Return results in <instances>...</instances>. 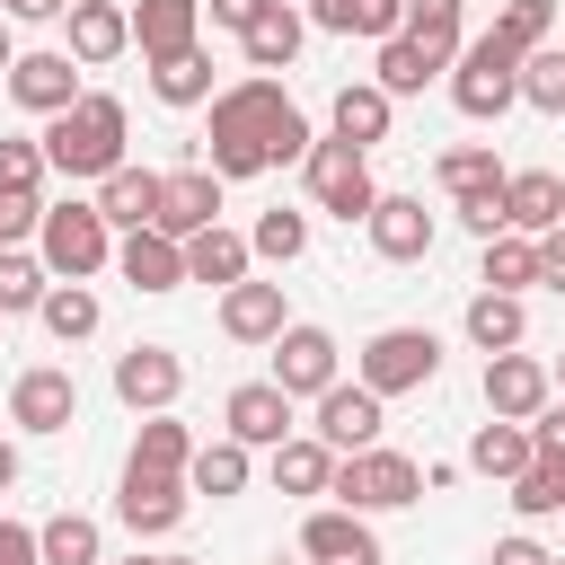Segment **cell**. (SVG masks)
<instances>
[{
  "label": "cell",
  "mask_w": 565,
  "mask_h": 565,
  "mask_svg": "<svg viewBox=\"0 0 565 565\" xmlns=\"http://www.w3.org/2000/svg\"><path fill=\"white\" fill-rule=\"evenodd\" d=\"M309 115L282 97V79H238V88H221L212 97V124H203V168L230 185V177H265V168H291V159H309Z\"/></svg>",
  "instance_id": "6da1fadb"
},
{
  "label": "cell",
  "mask_w": 565,
  "mask_h": 565,
  "mask_svg": "<svg viewBox=\"0 0 565 565\" xmlns=\"http://www.w3.org/2000/svg\"><path fill=\"white\" fill-rule=\"evenodd\" d=\"M124 132H132V115H124V97H106V88H79V106H62L53 124H44V168L53 177H115L124 168Z\"/></svg>",
  "instance_id": "7a4b0ae2"
},
{
  "label": "cell",
  "mask_w": 565,
  "mask_h": 565,
  "mask_svg": "<svg viewBox=\"0 0 565 565\" xmlns=\"http://www.w3.org/2000/svg\"><path fill=\"white\" fill-rule=\"evenodd\" d=\"M35 265H44L53 282L106 274V265H115V230L97 221V203H44V221H35Z\"/></svg>",
  "instance_id": "3957f363"
},
{
  "label": "cell",
  "mask_w": 565,
  "mask_h": 565,
  "mask_svg": "<svg viewBox=\"0 0 565 565\" xmlns=\"http://www.w3.org/2000/svg\"><path fill=\"white\" fill-rule=\"evenodd\" d=\"M353 380H362L371 397H415V388L441 380V335H433V327H380V335L353 353Z\"/></svg>",
  "instance_id": "277c9868"
},
{
  "label": "cell",
  "mask_w": 565,
  "mask_h": 565,
  "mask_svg": "<svg viewBox=\"0 0 565 565\" xmlns=\"http://www.w3.org/2000/svg\"><path fill=\"white\" fill-rule=\"evenodd\" d=\"M327 494H335L344 512H362V521H371V512H397V503H415V494H424V468H415L406 450H380V441H371V450L335 459Z\"/></svg>",
  "instance_id": "5b68a950"
},
{
  "label": "cell",
  "mask_w": 565,
  "mask_h": 565,
  "mask_svg": "<svg viewBox=\"0 0 565 565\" xmlns=\"http://www.w3.org/2000/svg\"><path fill=\"white\" fill-rule=\"evenodd\" d=\"M450 106H459L468 124H494L503 106H521V53H503L494 35L459 44V62H450Z\"/></svg>",
  "instance_id": "8992f818"
},
{
  "label": "cell",
  "mask_w": 565,
  "mask_h": 565,
  "mask_svg": "<svg viewBox=\"0 0 565 565\" xmlns=\"http://www.w3.org/2000/svg\"><path fill=\"white\" fill-rule=\"evenodd\" d=\"M300 177H309V203L335 212V221H371V203H380V185H371V150H353V141H335V132L309 141Z\"/></svg>",
  "instance_id": "52a82bcc"
},
{
  "label": "cell",
  "mask_w": 565,
  "mask_h": 565,
  "mask_svg": "<svg viewBox=\"0 0 565 565\" xmlns=\"http://www.w3.org/2000/svg\"><path fill=\"white\" fill-rule=\"evenodd\" d=\"M433 177H441V194L459 203V221H468L477 238H494V230H503V177H512V168H503L494 150H477V141H468V150H441V159H433Z\"/></svg>",
  "instance_id": "ba28073f"
},
{
  "label": "cell",
  "mask_w": 565,
  "mask_h": 565,
  "mask_svg": "<svg viewBox=\"0 0 565 565\" xmlns=\"http://www.w3.org/2000/svg\"><path fill=\"white\" fill-rule=\"evenodd\" d=\"M335 362H344V344H335L327 327H300V318H291V327L274 335V388H282L291 406H300V397H327V388L344 380Z\"/></svg>",
  "instance_id": "9c48e42d"
},
{
  "label": "cell",
  "mask_w": 565,
  "mask_h": 565,
  "mask_svg": "<svg viewBox=\"0 0 565 565\" xmlns=\"http://www.w3.org/2000/svg\"><path fill=\"white\" fill-rule=\"evenodd\" d=\"M185 477H159V468H132L124 459V486H115V521L132 530V539H168L177 521H185Z\"/></svg>",
  "instance_id": "30bf717a"
},
{
  "label": "cell",
  "mask_w": 565,
  "mask_h": 565,
  "mask_svg": "<svg viewBox=\"0 0 565 565\" xmlns=\"http://www.w3.org/2000/svg\"><path fill=\"white\" fill-rule=\"evenodd\" d=\"M9 424H18V433H71V424H79V380H71L62 362L18 371V388H9Z\"/></svg>",
  "instance_id": "8fae6325"
},
{
  "label": "cell",
  "mask_w": 565,
  "mask_h": 565,
  "mask_svg": "<svg viewBox=\"0 0 565 565\" xmlns=\"http://www.w3.org/2000/svg\"><path fill=\"white\" fill-rule=\"evenodd\" d=\"M547 397H556V380L539 353H486V415L494 424H530Z\"/></svg>",
  "instance_id": "7c38bea8"
},
{
  "label": "cell",
  "mask_w": 565,
  "mask_h": 565,
  "mask_svg": "<svg viewBox=\"0 0 565 565\" xmlns=\"http://www.w3.org/2000/svg\"><path fill=\"white\" fill-rule=\"evenodd\" d=\"M221 433H230L238 450H282V441H291V397H282L274 380H238L230 406H221Z\"/></svg>",
  "instance_id": "4fadbf2b"
},
{
  "label": "cell",
  "mask_w": 565,
  "mask_h": 565,
  "mask_svg": "<svg viewBox=\"0 0 565 565\" xmlns=\"http://www.w3.org/2000/svg\"><path fill=\"white\" fill-rule=\"evenodd\" d=\"M380 406H388V397H371L362 380H335V388L318 397V424H309V433H318L335 459H353V450H371V441H380V424H388Z\"/></svg>",
  "instance_id": "5bb4252c"
},
{
  "label": "cell",
  "mask_w": 565,
  "mask_h": 565,
  "mask_svg": "<svg viewBox=\"0 0 565 565\" xmlns=\"http://www.w3.org/2000/svg\"><path fill=\"white\" fill-rule=\"evenodd\" d=\"M177 388H185V362H177L168 344H132V353H115V397H124L132 415H168Z\"/></svg>",
  "instance_id": "9a60e30c"
},
{
  "label": "cell",
  "mask_w": 565,
  "mask_h": 565,
  "mask_svg": "<svg viewBox=\"0 0 565 565\" xmlns=\"http://www.w3.org/2000/svg\"><path fill=\"white\" fill-rule=\"evenodd\" d=\"M362 230H371V256H388V265H424V256H433V212H424V194H380Z\"/></svg>",
  "instance_id": "2e32d148"
},
{
  "label": "cell",
  "mask_w": 565,
  "mask_h": 565,
  "mask_svg": "<svg viewBox=\"0 0 565 565\" xmlns=\"http://www.w3.org/2000/svg\"><path fill=\"white\" fill-rule=\"evenodd\" d=\"M300 556H309V565H380V539H371V521H362V512L318 503V512L300 521Z\"/></svg>",
  "instance_id": "e0dca14e"
},
{
  "label": "cell",
  "mask_w": 565,
  "mask_h": 565,
  "mask_svg": "<svg viewBox=\"0 0 565 565\" xmlns=\"http://www.w3.org/2000/svg\"><path fill=\"white\" fill-rule=\"evenodd\" d=\"M62 18H71V44H62V53H71L79 71H97V62L132 53V9H124V0H71Z\"/></svg>",
  "instance_id": "ac0fdd59"
},
{
  "label": "cell",
  "mask_w": 565,
  "mask_h": 565,
  "mask_svg": "<svg viewBox=\"0 0 565 565\" xmlns=\"http://www.w3.org/2000/svg\"><path fill=\"white\" fill-rule=\"evenodd\" d=\"M9 97L53 124L62 106H79V62H71V53H18V62H9Z\"/></svg>",
  "instance_id": "d6986e66"
},
{
  "label": "cell",
  "mask_w": 565,
  "mask_h": 565,
  "mask_svg": "<svg viewBox=\"0 0 565 565\" xmlns=\"http://www.w3.org/2000/svg\"><path fill=\"white\" fill-rule=\"evenodd\" d=\"M221 221V177L212 168H177V177H159V238H194V230H212Z\"/></svg>",
  "instance_id": "ffe728a7"
},
{
  "label": "cell",
  "mask_w": 565,
  "mask_h": 565,
  "mask_svg": "<svg viewBox=\"0 0 565 565\" xmlns=\"http://www.w3.org/2000/svg\"><path fill=\"white\" fill-rule=\"evenodd\" d=\"M282 327H291L282 282H256V274H247V282H230V291H221V335H230V344H274Z\"/></svg>",
  "instance_id": "44dd1931"
},
{
  "label": "cell",
  "mask_w": 565,
  "mask_h": 565,
  "mask_svg": "<svg viewBox=\"0 0 565 565\" xmlns=\"http://www.w3.org/2000/svg\"><path fill=\"white\" fill-rule=\"evenodd\" d=\"M132 44L141 62H177L203 44V0H132Z\"/></svg>",
  "instance_id": "7402d4cb"
},
{
  "label": "cell",
  "mask_w": 565,
  "mask_h": 565,
  "mask_svg": "<svg viewBox=\"0 0 565 565\" xmlns=\"http://www.w3.org/2000/svg\"><path fill=\"white\" fill-rule=\"evenodd\" d=\"M556 221H565V177H556V168L503 177V230H512V238H547Z\"/></svg>",
  "instance_id": "603a6c76"
},
{
  "label": "cell",
  "mask_w": 565,
  "mask_h": 565,
  "mask_svg": "<svg viewBox=\"0 0 565 565\" xmlns=\"http://www.w3.org/2000/svg\"><path fill=\"white\" fill-rule=\"evenodd\" d=\"M300 44H309V18H300L291 0H265V9H256V26L238 35L247 71H265V79H274V71H291V53H300Z\"/></svg>",
  "instance_id": "cb8c5ba5"
},
{
  "label": "cell",
  "mask_w": 565,
  "mask_h": 565,
  "mask_svg": "<svg viewBox=\"0 0 565 565\" xmlns=\"http://www.w3.org/2000/svg\"><path fill=\"white\" fill-rule=\"evenodd\" d=\"M88 203H97L106 230H150V221H159V168H132V159H124L115 177H97Z\"/></svg>",
  "instance_id": "d4e9b609"
},
{
  "label": "cell",
  "mask_w": 565,
  "mask_h": 565,
  "mask_svg": "<svg viewBox=\"0 0 565 565\" xmlns=\"http://www.w3.org/2000/svg\"><path fill=\"white\" fill-rule=\"evenodd\" d=\"M115 274H124L132 291H177V282H185V247L159 238V230H124V238H115Z\"/></svg>",
  "instance_id": "484cf974"
},
{
  "label": "cell",
  "mask_w": 565,
  "mask_h": 565,
  "mask_svg": "<svg viewBox=\"0 0 565 565\" xmlns=\"http://www.w3.org/2000/svg\"><path fill=\"white\" fill-rule=\"evenodd\" d=\"M177 247H185V282H212V291L247 282V265H256V256H247V238H238V230H221V221H212V230H194V238H177Z\"/></svg>",
  "instance_id": "4316f807"
},
{
  "label": "cell",
  "mask_w": 565,
  "mask_h": 565,
  "mask_svg": "<svg viewBox=\"0 0 565 565\" xmlns=\"http://www.w3.org/2000/svg\"><path fill=\"white\" fill-rule=\"evenodd\" d=\"M300 18H309V26H327V35H371V44L406 35V0H309Z\"/></svg>",
  "instance_id": "83f0119b"
},
{
  "label": "cell",
  "mask_w": 565,
  "mask_h": 565,
  "mask_svg": "<svg viewBox=\"0 0 565 565\" xmlns=\"http://www.w3.org/2000/svg\"><path fill=\"white\" fill-rule=\"evenodd\" d=\"M327 115H335V141H353V150H371V141H388V115H397V97H380L371 79H344Z\"/></svg>",
  "instance_id": "f1b7e54d"
},
{
  "label": "cell",
  "mask_w": 565,
  "mask_h": 565,
  "mask_svg": "<svg viewBox=\"0 0 565 565\" xmlns=\"http://www.w3.org/2000/svg\"><path fill=\"white\" fill-rule=\"evenodd\" d=\"M459 327H468V344H477V353H521V335H530V309H521L512 291H477Z\"/></svg>",
  "instance_id": "f546056e"
},
{
  "label": "cell",
  "mask_w": 565,
  "mask_h": 565,
  "mask_svg": "<svg viewBox=\"0 0 565 565\" xmlns=\"http://www.w3.org/2000/svg\"><path fill=\"white\" fill-rule=\"evenodd\" d=\"M530 459H539V450H530V424H494V415H486V424L468 433V468H477V477H503V486H512Z\"/></svg>",
  "instance_id": "4dcf8cb0"
},
{
  "label": "cell",
  "mask_w": 565,
  "mask_h": 565,
  "mask_svg": "<svg viewBox=\"0 0 565 565\" xmlns=\"http://www.w3.org/2000/svg\"><path fill=\"white\" fill-rule=\"evenodd\" d=\"M459 9H468V0H406V44H415L433 71L459 62Z\"/></svg>",
  "instance_id": "1f68e13d"
},
{
  "label": "cell",
  "mask_w": 565,
  "mask_h": 565,
  "mask_svg": "<svg viewBox=\"0 0 565 565\" xmlns=\"http://www.w3.org/2000/svg\"><path fill=\"white\" fill-rule=\"evenodd\" d=\"M35 318H44V335H53V344H88L106 309H97V291H88V282H53V291L35 300Z\"/></svg>",
  "instance_id": "d6a6232c"
},
{
  "label": "cell",
  "mask_w": 565,
  "mask_h": 565,
  "mask_svg": "<svg viewBox=\"0 0 565 565\" xmlns=\"http://www.w3.org/2000/svg\"><path fill=\"white\" fill-rule=\"evenodd\" d=\"M185 494H212V503H230V494H247V450L221 433V441H194V468H185Z\"/></svg>",
  "instance_id": "836d02e7"
},
{
  "label": "cell",
  "mask_w": 565,
  "mask_h": 565,
  "mask_svg": "<svg viewBox=\"0 0 565 565\" xmlns=\"http://www.w3.org/2000/svg\"><path fill=\"white\" fill-rule=\"evenodd\" d=\"M150 97L159 106H212L221 88H212V53L194 44V53H177V62H150Z\"/></svg>",
  "instance_id": "e575fe53"
},
{
  "label": "cell",
  "mask_w": 565,
  "mask_h": 565,
  "mask_svg": "<svg viewBox=\"0 0 565 565\" xmlns=\"http://www.w3.org/2000/svg\"><path fill=\"white\" fill-rule=\"evenodd\" d=\"M327 477H335V450H327L318 433H291V441L274 450V486H282V494H327Z\"/></svg>",
  "instance_id": "d590c367"
},
{
  "label": "cell",
  "mask_w": 565,
  "mask_h": 565,
  "mask_svg": "<svg viewBox=\"0 0 565 565\" xmlns=\"http://www.w3.org/2000/svg\"><path fill=\"white\" fill-rule=\"evenodd\" d=\"M35 556H44V565H106V539H97L88 512H53V521L35 530Z\"/></svg>",
  "instance_id": "8d00e7d4"
},
{
  "label": "cell",
  "mask_w": 565,
  "mask_h": 565,
  "mask_svg": "<svg viewBox=\"0 0 565 565\" xmlns=\"http://www.w3.org/2000/svg\"><path fill=\"white\" fill-rule=\"evenodd\" d=\"M477 282L521 300V282H539V238H512V230H494V238H486V265H477Z\"/></svg>",
  "instance_id": "74e56055"
},
{
  "label": "cell",
  "mask_w": 565,
  "mask_h": 565,
  "mask_svg": "<svg viewBox=\"0 0 565 565\" xmlns=\"http://www.w3.org/2000/svg\"><path fill=\"white\" fill-rule=\"evenodd\" d=\"M132 468H159V477H185L194 468V433L177 415H141V441H132Z\"/></svg>",
  "instance_id": "f35d334b"
},
{
  "label": "cell",
  "mask_w": 565,
  "mask_h": 565,
  "mask_svg": "<svg viewBox=\"0 0 565 565\" xmlns=\"http://www.w3.org/2000/svg\"><path fill=\"white\" fill-rule=\"evenodd\" d=\"M547 26H556V0H503V18H494L486 35H494L503 53H521V62H530V53L547 44Z\"/></svg>",
  "instance_id": "ab89813d"
},
{
  "label": "cell",
  "mask_w": 565,
  "mask_h": 565,
  "mask_svg": "<svg viewBox=\"0 0 565 565\" xmlns=\"http://www.w3.org/2000/svg\"><path fill=\"white\" fill-rule=\"evenodd\" d=\"M424 79H441V71H433V62H424L406 35H388V44H380V71H371V88H380V97H424Z\"/></svg>",
  "instance_id": "60d3db41"
},
{
  "label": "cell",
  "mask_w": 565,
  "mask_h": 565,
  "mask_svg": "<svg viewBox=\"0 0 565 565\" xmlns=\"http://www.w3.org/2000/svg\"><path fill=\"white\" fill-rule=\"evenodd\" d=\"M300 247H309V212H282V203H274V212H256V230H247V256H265V265H291Z\"/></svg>",
  "instance_id": "b9f144b4"
},
{
  "label": "cell",
  "mask_w": 565,
  "mask_h": 565,
  "mask_svg": "<svg viewBox=\"0 0 565 565\" xmlns=\"http://www.w3.org/2000/svg\"><path fill=\"white\" fill-rule=\"evenodd\" d=\"M512 512H521V521L565 512V459H530V468L512 477Z\"/></svg>",
  "instance_id": "7bdbcfd3"
},
{
  "label": "cell",
  "mask_w": 565,
  "mask_h": 565,
  "mask_svg": "<svg viewBox=\"0 0 565 565\" xmlns=\"http://www.w3.org/2000/svg\"><path fill=\"white\" fill-rule=\"evenodd\" d=\"M44 177H53V168H44V141L0 132V194H26V203H35V194H44Z\"/></svg>",
  "instance_id": "ee69618b"
},
{
  "label": "cell",
  "mask_w": 565,
  "mask_h": 565,
  "mask_svg": "<svg viewBox=\"0 0 565 565\" xmlns=\"http://www.w3.org/2000/svg\"><path fill=\"white\" fill-rule=\"evenodd\" d=\"M53 291V274L26 256V247H0V318H18V309H35Z\"/></svg>",
  "instance_id": "f6af8a7d"
},
{
  "label": "cell",
  "mask_w": 565,
  "mask_h": 565,
  "mask_svg": "<svg viewBox=\"0 0 565 565\" xmlns=\"http://www.w3.org/2000/svg\"><path fill=\"white\" fill-rule=\"evenodd\" d=\"M521 106H539V115H565V53H530L521 62Z\"/></svg>",
  "instance_id": "bcb514c9"
},
{
  "label": "cell",
  "mask_w": 565,
  "mask_h": 565,
  "mask_svg": "<svg viewBox=\"0 0 565 565\" xmlns=\"http://www.w3.org/2000/svg\"><path fill=\"white\" fill-rule=\"evenodd\" d=\"M530 450H539V459H565V397H547V406L530 415Z\"/></svg>",
  "instance_id": "7dc6e473"
},
{
  "label": "cell",
  "mask_w": 565,
  "mask_h": 565,
  "mask_svg": "<svg viewBox=\"0 0 565 565\" xmlns=\"http://www.w3.org/2000/svg\"><path fill=\"white\" fill-rule=\"evenodd\" d=\"M35 221H44V203H26V194H0V247L35 238Z\"/></svg>",
  "instance_id": "c3c4849f"
},
{
  "label": "cell",
  "mask_w": 565,
  "mask_h": 565,
  "mask_svg": "<svg viewBox=\"0 0 565 565\" xmlns=\"http://www.w3.org/2000/svg\"><path fill=\"white\" fill-rule=\"evenodd\" d=\"M486 565H556V556H547L539 539H521V530H512V539H494V547H486Z\"/></svg>",
  "instance_id": "681fc988"
},
{
  "label": "cell",
  "mask_w": 565,
  "mask_h": 565,
  "mask_svg": "<svg viewBox=\"0 0 565 565\" xmlns=\"http://www.w3.org/2000/svg\"><path fill=\"white\" fill-rule=\"evenodd\" d=\"M539 282H547V291H565V221L539 238Z\"/></svg>",
  "instance_id": "f907efd6"
},
{
  "label": "cell",
  "mask_w": 565,
  "mask_h": 565,
  "mask_svg": "<svg viewBox=\"0 0 565 565\" xmlns=\"http://www.w3.org/2000/svg\"><path fill=\"white\" fill-rule=\"evenodd\" d=\"M0 565H44V556H35V530H26V521H0Z\"/></svg>",
  "instance_id": "816d5d0a"
},
{
  "label": "cell",
  "mask_w": 565,
  "mask_h": 565,
  "mask_svg": "<svg viewBox=\"0 0 565 565\" xmlns=\"http://www.w3.org/2000/svg\"><path fill=\"white\" fill-rule=\"evenodd\" d=\"M203 9H212V26H230V35H247V26H256V9H265V0H203Z\"/></svg>",
  "instance_id": "f5cc1de1"
},
{
  "label": "cell",
  "mask_w": 565,
  "mask_h": 565,
  "mask_svg": "<svg viewBox=\"0 0 565 565\" xmlns=\"http://www.w3.org/2000/svg\"><path fill=\"white\" fill-rule=\"evenodd\" d=\"M0 9H9V18H18V26H44V18H62V9H71V0H0Z\"/></svg>",
  "instance_id": "db71d44e"
},
{
  "label": "cell",
  "mask_w": 565,
  "mask_h": 565,
  "mask_svg": "<svg viewBox=\"0 0 565 565\" xmlns=\"http://www.w3.org/2000/svg\"><path fill=\"white\" fill-rule=\"evenodd\" d=\"M18 486V441H0V494Z\"/></svg>",
  "instance_id": "11a10c76"
},
{
  "label": "cell",
  "mask_w": 565,
  "mask_h": 565,
  "mask_svg": "<svg viewBox=\"0 0 565 565\" xmlns=\"http://www.w3.org/2000/svg\"><path fill=\"white\" fill-rule=\"evenodd\" d=\"M9 62H18V44H9V26H0V79H9Z\"/></svg>",
  "instance_id": "9f6ffc18"
},
{
  "label": "cell",
  "mask_w": 565,
  "mask_h": 565,
  "mask_svg": "<svg viewBox=\"0 0 565 565\" xmlns=\"http://www.w3.org/2000/svg\"><path fill=\"white\" fill-rule=\"evenodd\" d=\"M150 565H203V556H150Z\"/></svg>",
  "instance_id": "6f0895ef"
},
{
  "label": "cell",
  "mask_w": 565,
  "mask_h": 565,
  "mask_svg": "<svg viewBox=\"0 0 565 565\" xmlns=\"http://www.w3.org/2000/svg\"><path fill=\"white\" fill-rule=\"evenodd\" d=\"M106 565H150V556H106Z\"/></svg>",
  "instance_id": "680465c9"
},
{
  "label": "cell",
  "mask_w": 565,
  "mask_h": 565,
  "mask_svg": "<svg viewBox=\"0 0 565 565\" xmlns=\"http://www.w3.org/2000/svg\"><path fill=\"white\" fill-rule=\"evenodd\" d=\"M547 380H556V388H565V353H556V371H547Z\"/></svg>",
  "instance_id": "91938a15"
},
{
  "label": "cell",
  "mask_w": 565,
  "mask_h": 565,
  "mask_svg": "<svg viewBox=\"0 0 565 565\" xmlns=\"http://www.w3.org/2000/svg\"><path fill=\"white\" fill-rule=\"evenodd\" d=\"M0 327H9V318H0Z\"/></svg>",
  "instance_id": "94428289"
},
{
  "label": "cell",
  "mask_w": 565,
  "mask_h": 565,
  "mask_svg": "<svg viewBox=\"0 0 565 565\" xmlns=\"http://www.w3.org/2000/svg\"><path fill=\"white\" fill-rule=\"evenodd\" d=\"M556 565H565V556H556Z\"/></svg>",
  "instance_id": "6125c7cd"
}]
</instances>
